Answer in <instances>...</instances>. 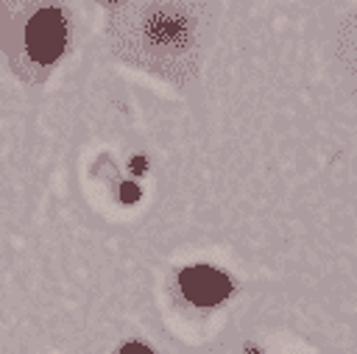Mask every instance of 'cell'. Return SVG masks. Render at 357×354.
<instances>
[{
	"mask_svg": "<svg viewBox=\"0 0 357 354\" xmlns=\"http://www.w3.org/2000/svg\"><path fill=\"white\" fill-rule=\"evenodd\" d=\"M179 285L187 302H193L195 307H212V304H221L229 291H232V282L226 279V273L209 268V265H190L182 271L179 276Z\"/></svg>",
	"mask_w": 357,
	"mask_h": 354,
	"instance_id": "6da1fadb",
	"label": "cell"
},
{
	"mask_svg": "<svg viewBox=\"0 0 357 354\" xmlns=\"http://www.w3.org/2000/svg\"><path fill=\"white\" fill-rule=\"evenodd\" d=\"M26 39H28V53L39 61V64H50L59 59V53L64 50V20L59 12L45 9L39 14H34V20L26 28Z\"/></svg>",
	"mask_w": 357,
	"mask_h": 354,
	"instance_id": "7a4b0ae2",
	"label": "cell"
},
{
	"mask_svg": "<svg viewBox=\"0 0 357 354\" xmlns=\"http://www.w3.org/2000/svg\"><path fill=\"white\" fill-rule=\"evenodd\" d=\"M120 195H123V201H126V204H131V201H137V198H139V190H137V184L126 181V184L120 187Z\"/></svg>",
	"mask_w": 357,
	"mask_h": 354,
	"instance_id": "3957f363",
	"label": "cell"
},
{
	"mask_svg": "<svg viewBox=\"0 0 357 354\" xmlns=\"http://www.w3.org/2000/svg\"><path fill=\"white\" fill-rule=\"evenodd\" d=\"M120 354H154L148 346H142V343H126L120 348Z\"/></svg>",
	"mask_w": 357,
	"mask_h": 354,
	"instance_id": "277c9868",
	"label": "cell"
},
{
	"mask_svg": "<svg viewBox=\"0 0 357 354\" xmlns=\"http://www.w3.org/2000/svg\"><path fill=\"white\" fill-rule=\"evenodd\" d=\"M131 170H134V173H142V170H146V159H134V162H131Z\"/></svg>",
	"mask_w": 357,
	"mask_h": 354,
	"instance_id": "5b68a950",
	"label": "cell"
},
{
	"mask_svg": "<svg viewBox=\"0 0 357 354\" xmlns=\"http://www.w3.org/2000/svg\"><path fill=\"white\" fill-rule=\"evenodd\" d=\"M249 354H260V351H257V348H251V351H249Z\"/></svg>",
	"mask_w": 357,
	"mask_h": 354,
	"instance_id": "8992f818",
	"label": "cell"
}]
</instances>
